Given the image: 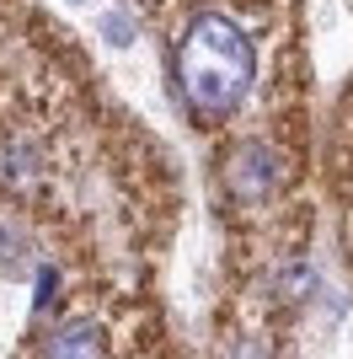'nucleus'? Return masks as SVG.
<instances>
[{"label":"nucleus","instance_id":"f257e3e1","mask_svg":"<svg viewBox=\"0 0 353 359\" xmlns=\"http://www.w3.org/2000/svg\"><path fill=\"white\" fill-rule=\"evenodd\" d=\"M172 75L176 91L198 123H220L251 97L257 81V48H251L247 27L225 11H198L182 27L172 48Z\"/></svg>","mask_w":353,"mask_h":359},{"label":"nucleus","instance_id":"f03ea898","mask_svg":"<svg viewBox=\"0 0 353 359\" xmlns=\"http://www.w3.org/2000/svg\"><path fill=\"white\" fill-rule=\"evenodd\" d=\"M279 182H284V156L273 145H263V140L230 145V156H225V194L235 204L257 210V204H268V198L279 194Z\"/></svg>","mask_w":353,"mask_h":359},{"label":"nucleus","instance_id":"7ed1b4c3","mask_svg":"<svg viewBox=\"0 0 353 359\" xmlns=\"http://www.w3.org/2000/svg\"><path fill=\"white\" fill-rule=\"evenodd\" d=\"M43 359H113V344L91 316H70L43 338Z\"/></svg>","mask_w":353,"mask_h":359},{"label":"nucleus","instance_id":"20e7f679","mask_svg":"<svg viewBox=\"0 0 353 359\" xmlns=\"http://www.w3.org/2000/svg\"><path fill=\"white\" fill-rule=\"evenodd\" d=\"M0 182H6L11 194H32V188L43 182V156H38V145H27V140L0 145Z\"/></svg>","mask_w":353,"mask_h":359},{"label":"nucleus","instance_id":"39448f33","mask_svg":"<svg viewBox=\"0 0 353 359\" xmlns=\"http://www.w3.org/2000/svg\"><path fill=\"white\" fill-rule=\"evenodd\" d=\"M97 27H102V38H107L113 48H129V43H134V32H139L129 11H107L102 22H97Z\"/></svg>","mask_w":353,"mask_h":359},{"label":"nucleus","instance_id":"423d86ee","mask_svg":"<svg viewBox=\"0 0 353 359\" xmlns=\"http://www.w3.org/2000/svg\"><path fill=\"white\" fill-rule=\"evenodd\" d=\"M0 269L6 273L22 269V231H16L11 220H0Z\"/></svg>","mask_w":353,"mask_h":359},{"label":"nucleus","instance_id":"0eeeda50","mask_svg":"<svg viewBox=\"0 0 353 359\" xmlns=\"http://www.w3.org/2000/svg\"><path fill=\"white\" fill-rule=\"evenodd\" d=\"M225 359H273V348H268V338H235L230 348H225Z\"/></svg>","mask_w":353,"mask_h":359},{"label":"nucleus","instance_id":"6e6552de","mask_svg":"<svg viewBox=\"0 0 353 359\" xmlns=\"http://www.w3.org/2000/svg\"><path fill=\"white\" fill-rule=\"evenodd\" d=\"M348 16H353V0H348Z\"/></svg>","mask_w":353,"mask_h":359},{"label":"nucleus","instance_id":"1a4fd4ad","mask_svg":"<svg viewBox=\"0 0 353 359\" xmlns=\"http://www.w3.org/2000/svg\"><path fill=\"white\" fill-rule=\"evenodd\" d=\"M70 6H81V0H70Z\"/></svg>","mask_w":353,"mask_h":359}]
</instances>
